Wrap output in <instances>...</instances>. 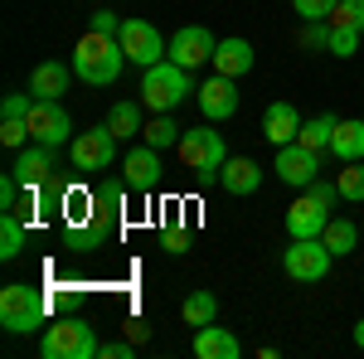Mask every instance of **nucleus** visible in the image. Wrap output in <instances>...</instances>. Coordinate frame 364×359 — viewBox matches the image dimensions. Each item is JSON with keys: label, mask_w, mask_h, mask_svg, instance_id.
<instances>
[{"label": "nucleus", "mask_w": 364, "mask_h": 359, "mask_svg": "<svg viewBox=\"0 0 364 359\" xmlns=\"http://www.w3.org/2000/svg\"><path fill=\"white\" fill-rule=\"evenodd\" d=\"M214 49H219V39L209 34L204 25H185L175 39H170V49H166V58L170 63H180V68H190L195 73L199 63H209L214 58Z\"/></svg>", "instance_id": "obj_11"}, {"label": "nucleus", "mask_w": 364, "mask_h": 359, "mask_svg": "<svg viewBox=\"0 0 364 359\" xmlns=\"http://www.w3.org/2000/svg\"><path fill=\"white\" fill-rule=\"evenodd\" d=\"M29 92H34V97H54V102H58V97L68 92V63L44 58V63L29 73Z\"/></svg>", "instance_id": "obj_21"}, {"label": "nucleus", "mask_w": 364, "mask_h": 359, "mask_svg": "<svg viewBox=\"0 0 364 359\" xmlns=\"http://www.w3.org/2000/svg\"><path fill=\"white\" fill-rule=\"evenodd\" d=\"M355 345L364 350V321H355Z\"/></svg>", "instance_id": "obj_43"}, {"label": "nucleus", "mask_w": 364, "mask_h": 359, "mask_svg": "<svg viewBox=\"0 0 364 359\" xmlns=\"http://www.w3.org/2000/svg\"><path fill=\"white\" fill-rule=\"evenodd\" d=\"M301 49H311V54H321V49H331V20H301Z\"/></svg>", "instance_id": "obj_32"}, {"label": "nucleus", "mask_w": 364, "mask_h": 359, "mask_svg": "<svg viewBox=\"0 0 364 359\" xmlns=\"http://www.w3.org/2000/svg\"><path fill=\"white\" fill-rule=\"evenodd\" d=\"M68 161H73V170H83V175H102V170L117 161L112 127L102 122V127H92V132H78V136L68 141Z\"/></svg>", "instance_id": "obj_7"}, {"label": "nucleus", "mask_w": 364, "mask_h": 359, "mask_svg": "<svg viewBox=\"0 0 364 359\" xmlns=\"http://www.w3.org/2000/svg\"><path fill=\"white\" fill-rule=\"evenodd\" d=\"M331 25L364 34V0H336V10H331Z\"/></svg>", "instance_id": "obj_31"}, {"label": "nucleus", "mask_w": 364, "mask_h": 359, "mask_svg": "<svg viewBox=\"0 0 364 359\" xmlns=\"http://www.w3.org/2000/svg\"><path fill=\"white\" fill-rule=\"evenodd\" d=\"M127 340H132V345H146V340H151V326H146L141 316H132V321H127Z\"/></svg>", "instance_id": "obj_42"}, {"label": "nucleus", "mask_w": 364, "mask_h": 359, "mask_svg": "<svg viewBox=\"0 0 364 359\" xmlns=\"http://www.w3.org/2000/svg\"><path fill=\"white\" fill-rule=\"evenodd\" d=\"M291 5L301 20H331V10H336V0H291Z\"/></svg>", "instance_id": "obj_36"}, {"label": "nucleus", "mask_w": 364, "mask_h": 359, "mask_svg": "<svg viewBox=\"0 0 364 359\" xmlns=\"http://www.w3.org/2000/svg\"><path fill=\"white\" fill-rule=\"evenodd\" d=\"M195 355L199 359H238L243 355V345H238V335L228 331V326H199L195 331Z\"/></svg>", "instance_id": "obj_16"}, {"label": "nucleus", "mask_w": 364, "mask_h": 359, "mask_svg": "<svg viewBox=\"0 0 364 359\" xmlns=\"http://www.w3.org/2000/svg\"><path fill=\"white\" fill-rule=\"evenodd\" d=\"M122 49H127V58L132 63H141V68H151V63H161L166 58V39H161V29L151 25V20H122Z\"/></svg>", "instance_id": "obj_8"}, {"label": "nucleus", "mask_w": 364, "mask_h": 359, "mask_svg": "<svg viewBox=\"0 0 364 359\" xmlns=\"http://www.w3.org/2000/svg\"><path fill=\"white\" fill-rule=\"evenodd\" d=\"M25 252V214L20 209H5L0 214V257L10 262V257H20Z\"/></svg>", "instance_id": "obj_23"}, {"label": "nucleus", "mask_w": 364, "mask_h": 359, "mask_svg": "<svg viewBox=\"0 0 364 359\" xmlns=\"http://www.w3.org/2000/svg\"><path fill=\"white\" fill-rule=\"evenodd\" d=\"M331 156H336V161H364V117H345V122H336Z\"/></svg>", "instance_id": "obj_20"}, {"label": "nucleus", "mask_w": 364, "mask_h": 359, "mask_svg": "<svg viewBox=\"0 0 364 359\" xmlns=\"http://www.w3.org/2000/svg\"><path fill=\"white\" fill-rule=\"evenodd\" d=\"M180 156H185V166L195 170L204 185H219V170H224V161H228L224 132H214V127H190V132L180 136Z\"/></svg>", "instance_id": "obj_4"}, {"label": "nucleus", "mask_w": 364, "mask_h": 359, "mask_svg": "<svg viewBox=\"0 0 364 359\" xmlns=\"http://www.w3.org/2000/svg\"><path fill=\"white\" fill-rule=\"evenodd\" d=\"M0 141H5L10 151H25V141H34L29 136V122L25 117H5V122H0Z\"/></svg>", "instance_id": "obj_33"}, {"label": "nucleus", "mask_w": 364, "mask_h": 359, "mask_svg": "<svg viewBox=\"0 0 364 359\" xmlns=\"http://www.w3.org/2000/svg\"><path fill=\"white\" fill-rule=\"evenodd\" d=\"M0 326L10 335H25L34 326H44V296L29 282H10L0 286Z\"/></svg>", "instance_id": "obj_5"}, {"label": "nucleus", "mask_w": 364, "mask_h": 359, "mask_svg": "<svg viewBox=\"0 0 364 359\" xmlns=\"http://www.w3.org/2000/svg\"><path fill=\"white\" fill-rule=\"evenodd\" d=\"M331 262H336V252L326 248V238H291V248L282 252V272L291 277V282H321V277L331 272Z\"/></svg>", "instance_id": "obj_6"}, {"label": "nucleus", "mask_w": 364, "mask_h": 359, "mask_svg": "<svg viewBox=\"0 0 364 359\" xmlns=\"http://www.w3.org/2000/svg\"><path fill=\"white\" fill-rule=\"evenodd\" d=\"M282 223H287V238H321V233H326V223H331V209L301 190V199L287 209V219H282Z\"/></svg>", "instance_id": "obj_12"}, {"label": "nucleus", "mask_w": 364, "mask_h": 359, "mask_svg": "<svg viewBox=\"0 0 364 359\" xmlns=\"http://www.w3.org/2000/svg\"><path fill=\"white\" fill-rule=\"evenodd\" d=\"M127 180H102L97 190H92V204L102 209V214H112V219H122V204H127Z\"/></svg>", "instance_id": "obj_29"}, {"label": "nucleus", "mask_w": 364, "mask_h": 359, "mask_svg": "<svg viewBox=\"0 0 364 359\" xmlns=\"http://www.w3.org/2000/svg\"><path fill=\"white\" fill-rule=\"evenodd\" d=\"M29 136L44 141V146H63L68 141V132H73V117L58 107L54 97H34V107H29Z\"/></svg>", "instance_id": "obj_10"}, {"label": "nucleus", "mask_w": 364, "mask_h": 359, "mask_svg": "<svg viewBox=\"0 0 364 359\" xmlns=\"http://www.w3.org/2000/svg\"><path fill=\"white\" fill-rule=\"evenodd\" d=\"M15 175H20V185L25 190H34V185H44L49 175H54V146H44V141H29L25 151L15 156Z\"/></svg>", "instance_id": "obj_15"}, {"label": "nucleus", "mask_w": 364, "mask_h": 359, "mask_svg": "<svg viewBox=\"0 0 364 359\" xmlns=\"http://www.w3.org/2000/svg\"><path fill=\"white\" fill-rule=\"evenodd\" d=\"M331 136H336V117H306V122H301V136H296V141L326 156V151H331Z\"/></svg>", "instance_id": "obj_27"}, {"label": "nucleus", "mask_w": 364, "mask_h": 359, "mask_svg": "<svg viewBox=\"0 0 364 359\" xmlns=\"http://www.w3.org/2000/svg\"><path fill=\"white\" fill-rule=\"evenodd\" d=\"M161 248H166V252H175V257H180V252H190V248H195V233H190L185 223H170L166 233H161Z\"/></svg>", "instance_id": "obj_34"}, {"label": "nucleus", "mask_w": 364, "mask_h": 359, "mask_svg": "<svg viewBox=\"0 0 364 359\" xmlns=\"http://www.w3.org/2000/svg\"><path fill=\"white\" fill-rule=\"evenodd\" d=\"M340 199H350V204H364V161H345V170H340L336 180Z\"/></svg>", "instance_id": "obj_30"}, {"label": "nucleus", "mask_w": 364, "mask_h": 359, "mask_svg": "<svg viewBox=\"0 0 364 359\" xmlns=\"http://www.w3.org/2000/svg\"><path fill=\"white\" fill-rule=\"evenodd\" d=\"M92 29H97V34H122V20H117L112 10H97V15H92Z\"/></svg>", "instance_id": "obj_40"}, {"label": "nucleus", "mask_w": 364, "mask_h": 359, "mask_svg": "<svg viewBox=\"0 0 364 359\" xmlns=\"http://www.w3.org/2000/svg\"><path fill=\"white\" fill-rule=\"evenodd\" d=\"M63 223L68 228H83L87 219H92V190H63Z\"/></svg>", "instance_id": "obj_28"}, {"label": "nucleus", "mask_w": 364, "mask_h": 359, "mask_svg": "<svg viewBox=\"0 0 364 359\" xmlns=\"http://www.w3.org/2000/svg\"><path fill=\"white\" fill-rule=\"evenodd\" d=\"M214 73H224V78H243L252 68V44L248 39H238V34H228V39H219V49H214Z\"/></svg>", "instance_id": "obj_17"}, {"label": "nucleus", "mask_w": 364, "mask_h": 359, "mask_svg": "<svg viewBox=\"0 0 364 359\" xmlns=\"http://www.w3.org/2000/svg\"><path fill=\"white\" fill-rule=\"evenodd\" d=\"M180 321H185V326H214V321H219V296H214V291H190V296H185V306H180Z\"/></svg>", "instance_id": "obj_22"}, {"label": "nucleus", "mask_w": 364, "mask_h": 359, "mask_svg": "<svg viewBox=\"0 0 364 359\" xmlns=\"http://www.w3.org/2000/svg\"><path fill=\"white\" fill-rule=\"evenodd\" d=\"M355 49H360V34H355V29H336V25H331V49H326V54L355 58Z\"/></svg>", "instance_id": "obj_35"}, {"label": "nucleus", "mask_w": 364, "mask_h": 359, "mask_svg": "<svg viewBox=\"0 0 364 359\" xmlns=\"http://www.w3.org/2000/svg\"><path fill=\"white\" fill-rule=\"evenodd\" d=\"M306 194H311V199H321L326 209H336V204H340V190H336V185H326V180H311Z\"/></svg>", "instance_id": "obj_37"}, {"label": "nucleus", "mask_w": 364, "mask_h": 359, "mask_svg": "<svg viewBox=\"0 0 364 359\" xmlns=\"http://www.w3.org/2000/svg\"><path fill=\"white\" fill-rule=\"evenodd\" d=\"M132 355H136L132 340H112V345H102V359H132Z\"/></svg>", "instance_id": "obj_41"}, {"label": "nucleus", "mask_w": 364, "mask_h": 359, "mask_svg": "<svg viewBox=\"0 0 364 359\" xmlns=\"http://www.w3.org/2000/svg\"><path fill=\"white\" fill-rule=\"evenodd\" d=\"M39 355L44 359H92V355H102V345H97V335H92V326L83 316H63V321H54L44 331Z\"/></svg>", "instance_id": "obj_3"}, {"label": "nucleus", "mask_w": 364, "mask_h": 359, "mask_svg": "<svg viewBox=\"0 0 364 359\" xmlns=\"http://www.w3.org/2000/svg\"><path fill=\"white\" fill-rule=\"evenodd\" d=\"M219 185H224L228 194H252L262 185V166L248 161V156H228L224 170H219Z\"/></svg>", "instance_id": "obj_19"}, {"label": "nucleus", "mask_w": 364, "mask_h": 359, "mask_svg": "<svg viewBox=\"0 0 364 359\" xmlns=\"http://www.w3.org/2000/svg\"><path fill=\"white\" fill-rule=\"evenodd\" d=\"M107 127H112L117 141L141 136V102H117V107L107 112Z\"/></svg>", "instance_id": "obj_26"}, {"label": "nucleus", "mask_w": 364, "mask_h": 359, "mask_svg": "<svg viewBox=\"0 0 364 359\" xmlns=\"http://www.w3.org/2000/svg\"><path fill=\"white\" fill-rule=\"evenodd\" d=\"M185 92H199L195 78H190V68H180V63H151V68H141V102L146 112H175L185 102Z\"/></svg>", "instance_id": "obj_2"}, {"label": "nucleus", "mask_w": 364, "mask_h": 359, "mask_svg": "<svg viewBox=\"0 0 364 359\" xmlns=\"http://www.w3.org/2000/svg\"><path fill=\"white\" fill-rule=\"evenodd\" d=\"M20 190H25V185H20V175L10 170V175L0 180V209H15V194H20Z\"/></svg>", "instance_id": "obj_39"}, {"label": "nucleus", "mask_w": 364, "mask_h": 359, "mask_svg": "<svg viewBox=\"0 0 364 359\" xmlns=\"http://www.w3.org/2000/svg\"><path fill=\"white\" fill-rule=\"evenodd\" d=\"M262 136L272 141V146H291V141L301 136V112L291 107V102H272L267 117H262Z\"/></svg>", "instance_id": "obj_18"}, {"label": "nucleus", "mask_w": 364, "mask_h": 359, "mask_svg": "<svg viewBox=\"0 0 364 359\" xmlns=\"http://www.w3.org/2000/svg\"><path fill=\"white\" fill-rule=\"evenodd\" d=\"M29 107H34V102H29L25 92H10V97L0 102V117H29Z\"/></svg>", "instance_id": "obj_38"}, {"label": "nucleus", "mask_w": 364, "mask_h": 359, "mask_svg": "<svg viewBox=\"0 0 364 359\" xmlns=\"http://www.w3.org/2000/svg\"><path fill=\"white\" fill-rule=\"evenodd\" d=\"M122 63H127V49H122L117 34H97V29H87L83 39L73 44V73H78L87 87L117 83V78H122Z\"/></svg>", "instance_id": "obj_1"}, {"label": "nucleus", "mask_w": 364, "mask_h": 359, "mask_svg": "<svg viewBox=\"0 0 364 359\" xmlns=\"http://www.w3.org/2000/svg\"><path fill=\"white\" fill-rule=\"evenodd\" d=\"M199 112H204V122H228L238 112V78L214 73L209 83L199 87Z\"/></svg>", "instance_id": "obj_13"}, {"label": "nucleus", "mask_w": 364, "mask_h": 359, "mask_svg": "<svg viewBox=\"0 0 364 359\" xmlns=\"http://www.w3.org/2000/svg\"><path fill=\"white\" fill-rule=\"evenodd\" d=\"M141 136H146V146H156V151H166V146H180V136H185V127H175L170 122V112H156L146 127H141Z\"/></svg>", "instance_id": "obj_24"}, {"label": "nucleus", "mask_w": 364, "mask_h": 359, "mask_svg": "<svg viewBox=\"0 0 364 359\" xmlns=\"http://www.w3.org/2000/svg\"><path fill=\"white\" fill-rule=\"evenodd\" d=\"M122 170H127V185L136 194H151L161 185V151H156V146H132L127 161H122Z\"/></svg>", "instance_id": "obj_14"}, {"label": "nucleus", "mask_w": 364, "mask_h": 359, "mask_svg": "<svg viewBox=\"0 0 364 359\" xmlns=\"http://www.w3.org/2000/svg\"><path fill=\"white\" fill-rule=\"evenodd\" d=\"M321 238H326V248L336 252V257H350V252L360 248V228H355L350 219H331V223H326V233H321Z\"/></svg>", "instance_id": "obj_25"}, {"label": "nucleus", "mask_w": 364, "mask_h": 359, "mask_svg": "<svg viewBox=\"0 0 364 359\" xmlns=\"http://www.w3.org/2000/svg\"><path fill=\"white\" fill-rule=\"evenodd\" d=\"M272 170H277V180H287L291 190H306L311 180H321V151H311V146H301V141L277 146Z\"/></svg>", "instance_id": "obj_9"}]
</instances>
